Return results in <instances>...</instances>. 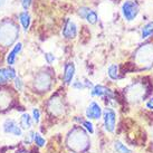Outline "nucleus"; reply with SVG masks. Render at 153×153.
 <instances>
[{"mask_svg": "<svg viewBox=\"0 0 153 153\" xmlns=\"http://www.w3.org/2000/svg\"><path fill=\"white\" fill-rule=\"evenodd\" d=\"M17 27L11 24H4L0 28V43L4 46H9L17 38Z\"/></svg>", "mask_w": 153, "mask_h": 153, "instance_id": "nucleus-1", "label": "nucleus"}, {"mask_svg": "<svg viewBox=\"0 0 153 153\" xmlns=\"http://www.w3.org/2000/svg\"><path fill=\"white\" fill-rule=\"evenodd\" d=\"M122 13H123V17L128 22H132L135 19V17L139 13V6L134 1L128 0L122 6Z\"/></svg>", "mask_w": 153, "mask_h": 153, "instance_id": "nucleus-2", "label": "nucleus"}, {"mask_svg": "<svg viewBox=\"0 0 153 153\" xmlns=\"http://www.w3.org/2000/svg\"><path fill=\"white\" fill-rule=\"evenodd\" d=\"M2 130L6 134H11L13 136H22V128L13 119H7L4 121L2 124Z\"/></svg>", "mask_w": 153, "mask_h": 153, "instance_id": "nucleus-3", "label": "nucleus"}, {"mask_svg": "<svg viewBox=\"0 0 153 153\" xmlns=\"http://www.w3.org/2000/svg\"><path fill=\"white\" fill-rule=\"evenodd\" d=\"M104 117V126L107 132H114L115 130V123H116V113L112 108H105L103 113Z\"/></svg>", "mask_w": 153, "mask_h": 153, "instance_id": "nucleus-4", "label": "nucleus"}, {"mask_svg": "<svg viewBox=\"0 0 153 153\" xmlns=\"http://www.w3.org/2000/svg\"><path fill=\"white\" fill-rule=\"evenodd\" d=\"M73 135L76 137L77 140L75 139H73L72 136L69 137V145L73 146V149H76V150H83L85 148L86 145V141H87V136L84 132L82 131H76L75 134H73Z\"/></svg>", "mask_w": 153, "mask_h": 153, "instance_id": "nucleus-5", "label": "nucleus"}, {"mask_svg": "<svg viewBox=\"0 0 153 153\" xmlns=\"http://www.w3.org/2000/svg\"><path fill=\"white\" fill-rule=\"evenodd\" d=\"M102 114V108L96 102H92L86 108V117H88V120H100Z\"/></svg>", "mask_w": 153, "mask_h": 153, "instance_id": "nucleus-6", "label": "nucleus"}, {"mask_svg": "<svg viewBox=\"0 0 153 153\" xmlns=\"http://www.w3.org/2000/svg\"><path fill=\"white\" fill-rule=\"evenodd\" d=\"M77 35V27L75 22H72L71 19H67L63 28V36L66 39H73L75 38Z\"/></svg>", "mask_w": 153, "mask_h": 153, "instance_id": "nucleus-7", "label": "nucleus"}, {"mask_svg": "<svg viewBox=\"0 0 153 153\" xmlns=\"http://www.w3.org/2000/svg\"><path fill=\"white\" fill-rule=\"evenodd\" d=\"M91 94H92V96H100V97H102V96H107V97H113L112 91L103 85L93 86Z\"/></svg>", "mask_w": 153, "mask_h": 153, "instance_id": "nucleus-8", "label": "nucleus"}, {"mask_svg": "<svg viewBox=\"0 0 153 153\" xmlns=\"http://www.w3.org/2000/svg\"><path fill=\"white\" fill-rule=\"evenodd\" d=\"M75 75V65L74 63H67L64 68V83L66 85H69L72 83Z\"/></svg>", "mask_w": 153, "mask_h": 153, "instance_id": "nucleus-9", "label": "nucleus"}, {"mask_svg": "<svg viewBox=\"0 0 153 153\" xmlns=\"http://www.w3.org/2000/svg\"><path fill=\"white\" fill-rule=\"evenodd\" d=\"M16 78V72L11 67L7 68H0V84L6 83L9 79Z\"/></svg>", "mask_w": 153, "mask_h": 153, "instance_id": "nucleus-10", "label": "nucleus"}, {"mask_svg": "<svg viewBox=\"0 0 153 153\" xmlns=\"http://www.w3.org/2000/svg\"><path fill=\"white\" fill-rule=\"evenodd\" d=\"M22 49V43H18L16 44L15 46H13V48L11 49V51H9V54L7 55V64L9 65V66H13V64H15V60H16V57H17V55L20 53V51Z\"/></svg>", "mask_w": 153, "mask_h": 153, "instance_id": "nucleus-11", "label": "nucleus"}, {"mask_svg": "<svg viewBox=\"0 0 153 153\" xmlns=\"http://www.w3.org/2000/svg\"><path fill=\"white\" fill-rule=\"evenodd\" d=\"M33 123H34V120L30 116L28 113H24V114L20 116V128L22 130H30L31 126H33Z\"/></svg>", "mask_w": 153, "mask_h": 153, "instance_id": "nucleus-12", "label": "nucleus"}, {"mask_svg": "<svg viewBox=\"0 0 153 153\" xmlns=\"http://www.w3.org/2000/svg\"><path fill=\"white\" fill-rule=\"evenodd\" d=\"M19 20H20V24L22 25L24 29L27 30L30 26V16L27 11H22V13H19Z\"/></svg>", "mask_w": 153, "mask_h": 153, "instance_id": "nucleus-13", "label": "nucleus"}, {"mask_svg": "<svg viewBox=\"0 0 153 153\" xmlns=\"http://www.w3.org/2000/svg\"><path fill=\"white\" fill-rule=\"evenodd\" d=\"M107 74H108V76H110L111 79H117L119 78V67H117V65H111L108 69H107Z\"/></svg>", "mask_w": 153, "mask_h": 153, "instance_id": "nucleus-14", "label": "nucleus"}, {"mask_svg": "<svg viewBox=\"0 0 153 153\" xmlns=\"http://www.w3.org/2000/svg\"><path fill=\"white\" fill-rule=\"evenodd\" d=\"M114 149L117 153H132L131 150L128 149V148H126L121 141H115Z\"/></svg>", "mask_w": 153, "mask_h": 153, "instance_id": "nucleus-15", "label": "nucleus"}, {"mask_svg": "<svg viewBox=\"0 0 153 153\" xmlns=\"http://www.w3.org/2000/svg\"><path fill=\"white\" fill-rule=\"evenodd\" d=\"M153 34V22L146 24V25L142 28V38H148L149 36Z\"/></svg>", "mask_w": 153, "mask_h": 153, "instance_id": "nucleus-16", "label": "nucleus"}, {"mask_svg": "<svg viewBox=\"0 0 153 153\" xmlns=\"http://www.w3.org/2000/svg\"><path fill=\"white\" fill-rule=\"evenodd\" d=\"M85 19L89 22V24H91V25H95V24L97 22V13H96V11H94V10H89Z\"/></svg>", "mask_w": 153, "mask_h": 153, "instance_id": "nucleus-17", "label": "nucleus"}, {"mask_svg": "<svg viewBox=\"0 0 153 153\" xmlns=\"http://www.w3.org/2000/svg\"><path fill=\"white\" fill-rule=\"evenodd\" d=\"M34 142L36 143L37 146H39V148H42V146H44V145L46 144V140H45V139H44L43 136L40 135L39 133H37V132H35Z\"/></svg>", "mask_w": 153, "mask_h": 153, "instance_id": "nucleus-18", "label": "nucleus"}, {"mask_svg": "<svg viewBox=\"0 0 153 153\" xmlns=\"http://www.w3.org/2000/svg\"><path fill=\"white\" fill-rule=\"evenodd\" d=\"M79 122L82 123V125L84 126V128L87 130V131L91 133V134H93L94 133V128H93V124L91 123L89 121H86V120H79Z\"/></svg>", "mask_w": 153, "mask_h": 153, "instance_id": "nucleus-19", "label": "nucleus"}, {"mask_svg": "<svg viewBox=\"0 0 153 153\" xmlns=\"http://www.w3.org/2000/svg\"><path fill=\"white\" fill-rule=\"evenodd\" d=\"M33 120L36 124L39 123L40 121V112H39L38 108H33Z\"/></svg>", "mask_w": 153, "mask_h": 153, "instance_id": "nucleus-20", "label": "nucleus"}, {"mask_svg": "<svg viewBox=\"0 0 153 153\" xmlns=\"http://www.w3.org/2000/svg\"><path fill=\"white\" fill-rule=\"evenodd\" d=\"M34 135H35V132L30 131L29 133L25 136V140H24V142H25L26 144H30L31 142H34Z\"/></svg>", "mask_w": 153, "mask_h": 153, "instance_id": "nucleus-21", "label": "nucleus"}, {"mask_svg": "<svg viewBox=\"0 0 153 153\" xmlns=\"http://www.w3.org/2000/svg\"><path fill=\"white\" fill-rule=\"evenodd\" d=\"M45 59L48 64H53L54 63V60H55V56L53 55L51 53H46L45 54Z\"/></svg>", "mask_w": 153, "mask_h": 153, "instance_id": "nucleus-22", "label": "nucleus"}, {"mask_svg": "<svg viewBox=\"0 0 153 153\" xmlns=\"http://www.w3.org/2000/svg\"><path fill=\"white\" fill-rule=\"evenodd\" d=\"M89 10H91L89 8H86V7H82V8L79 9V11H78V13H79V16H81L82 18H84V19H85Z\"/></svg>", "mask_w": 153, "mask_h": 153, "instance_id": "nucleus-23", "label": "nucleus"}, {"mask_svg": "<svg viewBox=\"0 0 153 153\" xmlns=\"http://www.w3.org/2000/svg\"><path fill=\"white\" fill-rule=\"evenodd\" d=\"M15 87L17 91H22V81L19 78V77H16L15 78Z\"/></svg>", "mask_w": 153, "mask_h": 153, "instance_id": "nucleus-24", "label": "nucleus"}, {"mask_svg": "<svg viewBox=\"0 0 153 153\" xmlns=\"http://www.w3.org/2000/svg\"><path fill=\"white\" fill-rule=\"evenodd\" d=\"M73 87H74V88L83 89V88H85V85H84L83 83H81V82H75V83L73 84Z\"/></svg>", "mask_w": 153, "mask_h": 153, "instance_id": "nucleus-25", "label": "nucleus"}, {"mask_svg": "<svg viewBox=\"0 0 153 153\" xmlns=\"http://www.w3.org/2000/svg\"><path fill=\"white\" fill-rule=\"evenodd\" d=\"M22 4L25 9H28L29 6L31 4V0H22Z\"/></svg>", "mask_w": 153, "mask_h": 153, "instance_id": "nucleus-26", "label": "nucleus"}, {"mask_svg": "<svg viewBox=\"0 0 153 153\" xmlns=\"http://www.w3.org/2000/svg\"><path fill=\"white\" fill-rule=\"evenodd\" d=\"M146 107H148V108H150V110H153V97L150 98L149 101L146 102Z\"/></svg>", "mask_w": 153, "mask_h": 153, "instance_id": "nucleus-27", "label": "nucleus"}, {"mask_svg": "<svg viewBox=\"0 0 153 153\" xmlns=\"http://www.w3.org/2000/svg\"><path fill=\"white\" fill-rule=\"evenodd\" d=\"M4 1H6V0H0V6H2V4H4Z\"/></svg>", "mask_w": 153, "mask_h": 153, "instance_id": "nucleus-28", "label": "nucleus"}]
</instances>
